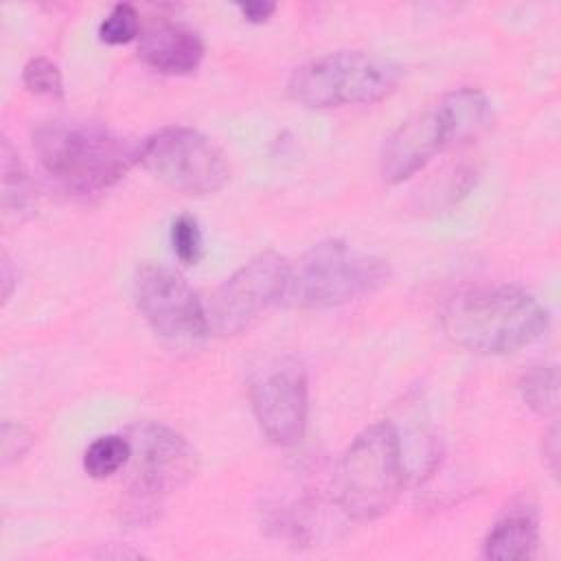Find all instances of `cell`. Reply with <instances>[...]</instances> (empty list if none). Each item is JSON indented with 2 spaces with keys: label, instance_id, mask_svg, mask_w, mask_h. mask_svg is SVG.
Returning <instances> with one entry per match:
<instances>
[{
  "label": "cell",
  "instance_id": "obj_16",
  "mask_svg": "<svg viewBox=\"0 0 561 561\" xmlns=\"http://www.w3.org/2000/svg\"><path fill=\"white\" fill-rule=\"evenodd\" d=\"M524 403L543 416H554L559 410V373L554 364H539L524 373L519 381Z\"/></svg>",
  "mask_w": 561,
  "mask_h": 561
},
{
  "label": "cell",
  "instance_id": "obj_20",
  "mask_svg": "<svg viewBox=\"0 0 561 561\" xmlns=\"http://www.w3.org/2000/svg\"><path fill=\"white\" fill-rule=\"evenodd\" d=\"M31 447V434L24 425L4 421L2 423V465H11Z\"/></svg>",
  "mask_w": 561,
  "mask_h": 561
},
{
  "label": "cell",
  "instance_id": "obj_3",
  "mask_svg": "<svg viewBox=\"0 0 561 561\" xmlns=\"http://www.w3.org/2000/svg\"><path fill=\"white\" fill-rule=\"evenodd\" d=\"M405 484V458L399 432L388 421L362 430L340 458L335 491L342 513L355 522L386 515Z\"/></svg>",
  "mask_w": 561,
  "mask_h": 561
},
{
  "label": "cell",
  "instance_id": "obj_10",
  "mask_svg": "<svg viewBox=\"0 0 561 561\" xmlns=\"http://www.w3.org/2000/svg\"><path fill=\"white\" fill-rule=\"evenodd\" d=\"M460 140L449 101L438 103L405 118L383 142L379 173L386 184H399L421 171L438 151Z\"/></svg>",
  "mask_w": 561,
  "mask_h": 561
},
{
  "label": "cell",
  "instance_id": "obj_8",
  "mask_svg": "<svg viewBox=\"0 0 561 561\" xmlns=\"http://www.w3.org/2000/svg\"><path fill=\"white\" fill-rule=\"evenodd\" d=\"M134 300L149 327L171 342H197L208 333V313L182 274L142 263L134 274Z\"/></svg>",
  "mask_w": 561,
  "mask_h": 561
},
{
  "label": "cell",
  "instance_id": "obj_18",
  "mask_svg": "<svg viewBox=\"0 0 561 561\" xmlns=\"http://www.w3.org/2000/svg\"><path fill=\"white\" fill-rule=\"evenodd\" d=\"M138 37V13L131 4L118 2L99 24V39L110 46H123Z\"/></svg>",
  "mask_w": 561,
  "mask_h": 561
},
{
  "label": "cell",
  "instance_id": "obj_11",
  "mask_svg": "<svg viewBox=\"0 0 561 561\" xmlns=\"http://www.w3.org/2000/svg\"><path fill=\"white\" fill-rule=\"evenodd\" d=\"M254 419L261 432L280 447L302 440L309 414V388L302 368L283 364L267 370L250 388Z\"/></svg>",
  "mask_w": 561,
  "mask_h": 561
},
{
  "label": "cell",
  "instance_id": "obj_15",
  "mask_svg": "<svg viewBox=\"0 0 561 561\" xmlns=\"http://www.w3.org/2000/svg\"><path fill=\"white\" fill-rule=\"evenodd\" d=\"M131 443L123 434H105L94 438L83 451V469L90 478L103 480L127 467Z\"/></svg>",
  "mask_w": 561,
  "mask_h": 561
},
{
  "label": "cell",
  "instance_id": "obj_22",
  "mask_svg": "<svg viewBox=\"0 0 561 561\" xmlns=\"http://www.w3.org/2000/svg\"><path fill=\"white\" fill-rule=\"evenodd\" d=\"M2 285H4V291H2V300L7 302L9 296H11V287H13V274H11V261L7 254H2Z\"/></svg>",
  "mask_w": 561,
  "mask_h": 561
},
{
  "label": "cell",
  "instance_id": "obj_12",
  "mask_svg": "<svg viewBox=\"0 0 561 561\" xmlns=\"http://www.w3.org/2000/svg\"><path fill=\"white\" fill-rule=\"evenodd\" d=\"M202 37L173 22L149 26L138 42V57L162 75H191L204 59Z\"/></svg>",
  "mask_w": 561,
  "mask_h": 561
},
{
  "label": "cell",
  "instance_id": "obj_2",
  "mask_svg": "<svg viewBox=\"0 0 561 561\" xmlns=\"http://www.w3.org/2000/svg\"><path fill=\"white\" fill-rule=\"evenodd\" d=\"M546 307L513 285L478 287L454 296L440 316L445 335L478 355H506L537 342L548 329Z\"/></svg>",
  "mask_w": 561,
  "mask_h": 561
},
{
  "label": "cell",
  "instance_id": "obj_4",
  "mask_svg": "<svg viewBox=\"0 0 561 561\" xmlns=\"http://www.w3.org/2000/svg\"><path fill=\"white\" fill-rule=\"evenodd\" d=\"M390 278L388 261L329 239L311 245L289 274L280 302L291 309H329L383 287Z\"/></svg>",
  "mask_w": 561,
  "mask_h": 561
},
{
  "label": "cell",
  "instance_id": "obj_17",
  "mask_svg": "<svg viewBox=\"0 0 561 561\" xmlns=\"http://www.w3.org/2000/svg\"><path fill=\"white\" fill-rule=\"evenodd\" d=\"M171 250L184 265H197L204 256V234L193 215H180L171 224Z\"/></svg>",
  "mask_w": 561,
  "mask_h": 561
},
{
  "label": "cell",
  "instance_id": "obj_7",
  "mask_svg": "<svg viewBox=\"0 0 561 561\" xmlns=\"http://www.w3.org/2000/svg\"><path fill=\"white\" fill-rule=\"evenodd\" d=\"M140 164L169 188L184 195H210L228 182L221 149L193 127H162L142 140Z\"/></svg>",
  "mask_w": 561,
  "mask_h": 561
},
{
  "label": "cell",
  "instance_id": "obj_1",
  "mask_svg": "<svg viewBox=\"0 0 561 561\" xmlns=\"http://www.w3.org/2000/svg\"><path fill=\"white\" fill-rule=\"evenodd\" d=\"M33 151L64 191L90 197L112 188L140 162L142 140L99 123L53 118L33 129Z\"/></svg>",
  "mask_w": 561,
  "mask_h": 561
},
{
  "label": "cell",
  "instance_id": "obj_9",
  "mask_svg": "<svg viewBox=\"0 0 561 561\" xmlns=\"http://www.w3.org/2000/svg\"><path fill=\"white\" fill-rule=\"evenodd\" d=\"M289 274V261L274 250L243 263L217 289L208 324L219 335H237L248 329L272 302H280Z\"/></svg>",
  "mask_w": 561,
  "mask_h": 561
},
{
  "label": "cell",
  "instance_id": "obj_19",
  "mask_svg": "<svg viewBox=\"0 0 561 561\" xmlns=\"http://www.w3.org/2000/svg\"><path fill=\"white\" fill-rule=\"evenodd\" d=\"M22 83L28 92L61 99L64 96V81L59 66L48 57H33L24 64Z\"/></svg>",
  "mask_w": 561,
  "mask_h": 561
},
{
  "label": "cell",
  "instance_id": "obj_13",
  "mask_svg": "<svg viewBox=\"0 0 561 561\" xmlns=\"http://www.w3.org/2000/svg\"><path fill=\"white\" fill-rule=\"evenodd\" d=\"M539 543V524L533 511H508L486 533L482 552L486 559L519 561L535 557Z\"/></svg>",
  "mask_w": 561,
  "mask_h": 561
},
{
  "label": "cell",
  "instance_id": "obj_14",
  "mask_svg": "<svg viewBox=\"0 0 561 561\" xmlns=\"http://www.w3.org/2000/svg\"><path fill=\"white\" fill-rule=\"evenodd\" d=\"M2 162V219L9 221H26L35 210V186L13 149V145L4 138L0 149Z\"/></svg>",
  "mask_w": 561,
  "mask_h": 561
},
{
  "label": "cell",
  "instance_id": "obj_5",
  "mask_svg": "<svg viewBox=\"0 0 561 561\" xmlns=\"http://www.w3.org/2000/svg\"><path fill=\"white\" fill-rule=\"evenodd\" d=\"M401 75V66L381 55L337 50L298 66L287 81V94L309 110L375 103L397 90Z\"/></svg>",
  "mask_w": 561,
  "mask_h": 561
},
{
  "label": "cell",
  "instance_id": "obj_21",
  "mask_svg": "<svg viewBox=\"0 0 561 561\" xmlns=\"http://www.w3.org/2000/svg\"><path fill=\"white\" fill-rule=\"evenodd\" d=\"M237 11L241 13L243 20H248L252 24H263V22H267L272 18V13L276 11V4L274 2H261V0L239 2Z\"/></svg>",
  "mask_w": 561,
  "mask_h": 561
},
{
  "label": "cell",
  "instance_id": "obj_6",
  "mask_svg": "<svg viewBox=\"0 0 561 561\" xmlns=\"http://www.w3.org/2000/svg\"><path fill=\"white\" fill-rule=\"evenodd\" d=\"M131 458L125 478V517L145 524L162 497L182 489L197 471V454L175 430L142 421L127 430Z\"/></svg>",
  "mask_w": 561,
  "mask_h": 561
}]
</instances>
